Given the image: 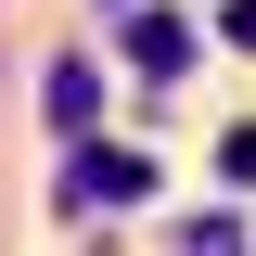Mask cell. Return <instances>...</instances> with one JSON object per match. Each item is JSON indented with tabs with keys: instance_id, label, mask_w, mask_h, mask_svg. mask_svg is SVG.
<instances>
[{
	"instance_id": "277c9868",
	"label": "cell",
	"mask_w": 256,
	"mask_h": 256,
	"mask_svg": "<svg viewBox=\"0 0 256 256\" xmlns=\"http://www.w3.org/2000/svg\"><path fill=\"white\" fill-rule=\"evenodd\" d=\"M230 38H244V52H256V0H230Z\"/></svg>"
},
{
	"instance_id": "3957f363",
	"label": "cell",
	"mask_w": 256,
	"mask_h": 256,
	"mask_svg": "<svg viewBox=\"0 0 256 256\" xmlns=\"http://www.w3.org/2000/svg\"><path fill=\"white\" fill-rule=\"evenodd\" d=\"M102 116V77H90V64H64V77H52V128H90Z\"/></svg>"
},
{
	"instance_id": "6da1fadb",
	"label": "cell",
	"mask_w": 256,
	"mask_h": 256,
	"mask_svg": "<svg viewBox=\"0 0 256 256\" xmlns=\"http://www.w3.org/2000/svg\"><path fill=\"white\" fill-rule=\"evenodd\" d=\"M77 192H90V205H128V192H154V166L102 141V154H77V180H64V205H77Z\"/></svg>"
},
{
	"instance_id": "7a4b0ae2",
	"label": "cell",
	"mask_w": 256,
	"mask_h": 256,
	"mask_svg": "<svg viewBox=\"0 0 256 256\" xmlns=\"http://www.w3.org/2000/svg\"><path fill=\"white\" fill-rule=\"evenodd\" d=\"M128 52L154 64V77H180V64H192V26H180V13H128Z\"/></svg>"
}]
</instances>
